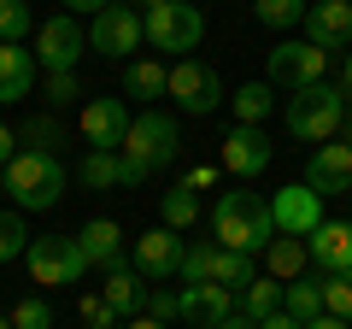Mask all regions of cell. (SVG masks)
Masks as SVG:
<instances>
[{"label": "cell", "mask_w": 352, "mask_h": 329, "mask_svg": "<svg viewBox=\"0 0 352 329\" xmlns=\"http://www.w3.org/2000/svg\"><path fill=\"white\" fill-rule=\"evenodd\" d=\"M212 241L229 247V253H252L258 259L270 241H276V224H270V200L258 189H229L223 200L212 206Z\"/></svg>", "instance_id": "obj_1"}, {"label": "cell", "mask_w": 352, "mask_h": 329, "mask_svg": "<svg viewBox=\"0 0 352 329\" xmlns=\"http://www.w3.org/2000/svg\"><path fill=\"white\" fill-rule=\"evenodd\" d=\"M0 182H6V194L18 200V212H53V206L65 200L71 171L59 164V153H30V147H18V159L0 171Z\"/></svg>", "instance_id": "obj_2"}, {"label": "cell", "mask_w": 352, "mask_h": 329, "mask_svg": "<svg viewBox=\"0 0 352 329\" xmlns=\"http://www.w3.org/2000/svg\"><path fill=\"white\" fill-rule=\"evenodd\" d=\"M176 147H182V136H176V118H170V112H141L135 124H129L124 147H118V159H124V182H147V177H159L164 164H176Z\"/></svg>", "instance_id": "obj_3"}, {"label": "cell", "mask_w": 352, "mask_h": 329, "mask_svg": "<svg viewBox=\"0 0 352 329\" xmlns=\"http://www.w3.org/2000/svg\"><path fill=\"white\" fill-rule=\"evenodd\" d=\"M340 118H346V89H329V83H317V89L288 94V136H294V141H311V147H323V141L340 136Z\"/></svg>", "instance_id": "obj_4"}, {"label": "cell", "mask_w": 352, "mask_h": 329, "mask_svg": "<svg viewBox=\"0 0 352 329\" xmlns=\"http://www.w3.org/2000/svg\"><path fill=\"white\" fill-rule=\"evenodd\" d=\"M141 30H147V47L170 53V59H188L206 36V18H200L194 0H164L153 12H141Z\"/></svg>", "instance_id": "obj_5"}, {"label": "cell", "mask_w": 352, "mask_h": 329, "mask_svg": "<svg viewBox=\"0 0 352 329\" xmlns=\"http://www.w3.org/2000/svg\"><path fill=\"white\" fill-rule=\"evenodd\" d=\"M24 265H30V282H41V288H71V282H82L88 259L76 247V235H30Z\"/></svg>", "instance_id": "obj_6"}, {"label": "cell", "mask_w": 352, "mask_h": 329, "mask_svg": "<svg viewBox=\"0 0 352 329\" xmlns=\"http://www.w3.org/2000/svg\"><path fill=\"white\" fill-rule=\"evenodd\" d=\"M176 100V112H188V118H212L217 106H223V76L212 71V65L200 59H176L170 65V89H164Z\"/></svg>", "instance_id": "obj_7"}, {"label": "cell", "mask_w": 352, "mask_h": 329, "mask_svg": "<svg viewBox=\"0 0 352 329\" xmlns=\"http://www.w3.org/2000/svg\"><path fill=\"white\" fill-rule=\"evenodd\" d=\"M147 41V30H141V12L135 6H124V0H112L106 12H94V24H88V47L100 53V59H135V47Z\"/></svg>", "instance_id": "obj_8"}, {"label": "cell", "mask_w": 352, "mask_h": 329, "mask_svg": "<svg viewBox=\"0 0 352 329\" xmlns=\"http://www.w3.org/2000/svg\"><path fill=\"white\" fill-rule=\"evenodd\" d=\"M323 71H329V53L323 47H311V41H282V47H270V76H264V83L300 94V89H317Z\"/></svg>", "instance_id": "obj_9"}, {"label": "cell", "mask_w": 352, "mask_h": 329, "mask_svg": "<svg viewBox=\"0 0 352 329\" xmlns=\"http://www.w3.org/2000/svg\"><path fill=\"white\" fill-rule=\"evenodd\" d=\"M182 247L188 241L176 235V229H141L135 241H129V265L141 270L147 282H176V270H182Z\"/></svg>", "instance_id": "obj_10"}, {"label": "cell", "mask_w": 352, "mask_h": 329, "mask_svg": "<svg viewBox=\"0 0 352 329\" xmlns=\"http://www.w3.org/2000/svg\"><path fill=\"white\" fill-rule=\"evenodd\" d=\"M82 47H88V36H82V24H76L71 12L47 18V24L36 30V65L41 71H76Z\"/></svg>", "instance_id": "obj_11"}, {"label": "cell", "mask_w": 352, "mask_h": 329, "mask_svg": "<svg viewBox=\"0 0 352 329\" xmlns=\"http://www.w3.org/2000/svg\"><path fill=\"white\" fill-rule=\"evenodd\" d=\"M270 224H276V235H311V229L323 224V194L305 189V182L276 189L270 194Z\"/></svg>", "instance_id": "obj_12"}, {"label": "cell", "mask_w": 352, "mask_h": 329, "mask_svg": "<svg viewBox=\"0 0 352 329\" xmlns=\"http://www.w3.org/2000/svg\"><path fill=\"white\" fill-rule=\"evenodd\" d=\"M129 100H118V94H100V100H88L82 106V141L88 147H100V153H118L129 136Z\"/></svg>", "instance_id": "obj_13"}, {"label": "cell", "mask_w": 352, "mask_h": 329, "mask_svg": "<svg viewBox=\"0 0 352 329\" xmlns=\"http://www.w3.org/2000/svg\"><path fill=\"white\" fill-rule=\"evenodd\" d=\"M223 171L241 177V182H252V177L270 171V136H264V124H235L223 136Z\"/></svg>", "instance_id": "obj_14"}, {"label": "cell", "mask_w": 352, "mask_h": 329, "mask_svg": "<svg viewBox=\"0 0 352 329\" xmlns=\"http://www.w3.org/2000/svg\"><path fill=\"white\" fill-rule=\"evenodd\" d=\"M300 182L317 189L323 200H329V194H352V147H346V141H323V147H311Z\"/></svg>", "instance_id": "obj_15"}, {"label": "cell", "mask_w": 352, "mask_h": 329, "mask_svg": "<svg viewBox=\"0 0 352 329\" xmlns=\"http://www.w3.org/2000/svg\"><path fill=\"white\" fill-rule=\"evenodd\" d=\"M305 41L323 47V53L352 47V0H317V6H305Z\"/></svg>", "instance_id": "obj_16"}, {"label": "cell", "mask_w": 352, "mask_h": 329, "mask_svg": "<svg viewBox=\"0 0 352 329\" xmlns=\"http://www.w3.org/2000/svg\"><path fill=\"white\" fill-rule=\"evenodd\" d=\"M76 247H82L88 270H118L129 265V247H124V229L112 224V217H88L82 229H76Z\"/></svg>", "instance_id": "obj_17"}, {"label": "cell", "mask_w": 352, "mask_h": 329, "mask_svg": "<svg viewBox=\"0 0 352 329\" xmlns=\"http://www.w3.org/2000/svg\"><path fill=\"white\" fill-rule=\"evenodd\" d=\"M305 247H311V259H317L323 277H352V224L323 217V224L305 235Z\"/></svg>", "instance_id": "obj_18"}, {"label": "cell", "mask_w": 352, "mask_h": 329, "mask_svg": "<svg viewBox=\"0 0 352 329\" xmlns=\"http://www.w3.org/2000/svg\"><path fill=\"white\" fill-rule=\"evenodd\" d=\"M241 300L223 288V282H188L182 288V323H223V317H235Z\"/></svg>", "instance_id": "obj_19"}, {"label": "cell", "mask_w": 352, "mask_h": 329, "mask_svg": "<svg viewBox=\"0 0 352 329\" xmlns=\"http://www.w3.org/2000/svg\"><path fill=\"white\" fill-rule=\"evenodd\" d=\"M36 53L24 47V41H0V106L24 100L30 89H36Z\"/></svg>", "instance_id": "obj_20"}, {"label": "cell", "mask_w": 352, "mask_h": 329, "mask_svg": "<svg viewBox=\"0 0 352 329\" xmlns=\"http://www.w3.org/2000/svg\"><path fill=\"white\" fill-rule=\"evenodd\" d=\"M106 306H112L118 317H141L147 312V294H153V282L141 277L135 265H118V270H106Z\"/></svg>", "instance_id": "obj_21"}, {"label": "cell", "mask_w": 352, "mask_h": 329, "mask_svg": "<svg viewBox=\"0 0 352 329\" xmlns=\"http://www.w3.org/2000/svg\"><path fill=\"white\" fill-rule=\"evenodd\" d=\"M164 89H170V65L164 59H153V53L124 59V94L129 100H164Z\"/></svg>", "instance_id": "obj_22"}, {"label": "cell", "mask_w": 352, "mask_h": 329, "mask_svg": "<svg viewBox=\"0 0 352 329\" xmlns=\"http://www.w3.org/2000/svg\"><path fill=\"white\" fill-rule=\"evenodd\" d=\"M258 259L270 265L276 282H294V277H305V265H311V247H305V235H276Z\"/></svg>", "instance_id": "obj_23"}, {"label": "cell", "mask_w": 352, "mask_h": 329, "mask_svg": "<svg viewBox=\"0 0 352 329\" xmlns=\"http://www.w3.org/2000/svg\"><path fill=\"white\" fill-rule=\"evenodd\" d=\"M282 312L300 317V323L323 317V282H317V277H294V282H282Z\"/></svg>", "instance_id": "obj_24"}, {"label": "cell", "mask_w": 352, "mask_h": 329, "mask_svg": "<svg viewBox=\"0 0 352 329\" xmlns=\"http://www.w3.org/2000/svg\"><path fill=\"white\" fill-rule=\"evenodd\" d=\"M235 300H241V312H247L252 323H264L270 312H282V282H276V277H252Z\"/></svg>", "instance_id": "obj_25"}, {"label": "cell", "mask_w": 352, "mask_h": 329, "mask_svg": "<svg viewBox=\"0 0 352 329\" xmlns=\"http://www.w3.org/2000/svg\"><path fill=\"white\" fill-rule=\"evenodd\" d=\"M76 177H82V189H118V182H124V159H118V153L88 147L82 164H76Z\"/></svg>", "instance_id": "obj_26"}, {"label": "cell", "mask_w": 352, "mask_h": 329, "mask_svg": "<svg viewBox=\"0 0 352 329\" xmlns=\"http://www.w3.org/2000/svg\"><path fill=\"white\" fill-rule=\"evenodd\" d=\"M18 141H24L30 153H59V147H65L71 136H65V124H59L53 112H36V118L24 124V129H18Z\"/></svg>", "instance_id": "obj_27"}, {"label": "cell", "mask_w": 352, "mask_h": 329, "mask_svg": "<svg viewBox=\"0 0 352 329\" xmlns=\"http://www.w3.org/2000/svg\"><path fill=\"white\" fill-rule=\"evenodd\" d=\"M159 212H164V229H176V235H182V229H188L194 217H200V194H194V189H182V182H176V189H164Z\"/></svg>", "instance_id": "obj_28"}, {"label": "cell", "mask_w": 352, "mask_h": 329, "mask_svg": "<svg viewBox=\"0 0 352 329\" xmlns=\"http://www.w3.org/2000/svg\"><path fill=\"white\" fill-rule=\"evenodd\" d=\"M212 270H217V241H188L176 282H182V288H188V282H212Z\"/></svg>", "instance_id": "obj_29"}, {"label": "cell", "mask_w": 352, "mask_h": 329, "mask_svg": "<svg viewBox=\"0 0 352 329\" xmlns=\"http://www.w3.org/2000/svg\"><path fill=\"white\" fill-rule=\"evenodd\" d=\"M229 106H235V124H264L270 118V83H241L229 94Z\"/></svg>", "instance_id": "obj_30"}, {"label": "cell", "mask_w": 352, "mask_h": 329, "mask_svg": "<svg viewBox=\"0 0 352 329\" xmlns=\"http://www.w3.org/2000/svg\"><path fill=\"white\" fill-rule=\"evenodd\" d=\"M305 6L311 0H252V18L264 30H294V24H305Z\"/></svg>", "instance_id": "obj_31"}, {"label": "cell", "mask_w": 352, "mask_h": 329, "mask_svg": "<svg viewBox=\"0 0 352 329\" xmlns=\"http://www.w3.org/2000/svg\"><path fill=\"white\" fill-rule=\"evenodd\" d=\"M252 277H258V270H252V253H229V247H217V270H212V282H223L229 294H241Z\"/></svg>", "instance_id": "obj_32"}, {"label": "cell", "mask_w": 352, "mask_h": 329, "mask_svg": "<svg viewBox=\"0 0 352 329\" xmlns=\"http://www.w3.org/2000/svg\"><path fill=\"white\" fill-rule=\"evenodd\" d=\"M30 30H36L30 0H0V41H30Z\"/></svg>", "instance_id": "obj_33"}, {"label": "cell", "mask_w": 352, "mask_h": 329, "mask_svg": "<svg viewBox=\"0 0 352 329\" xmlns=\"http://www.w3.org/2000/svg\"><path fill=\"white\" fill-rule=\"evenodd\" d=\"M24 247H30L24 212H0V265H6V259H24Z\"/></svg>", "instance_id": "obj_34"}, {"label": "cell", "mask_w": 352, "mask_h": 329, "mask_svg": "<svg viewBox=\"0 0 352 329\" xmlns=\"http://www.w3.org/2000/svg\"><path fill=\"white\" fill-rule=\"evenodd\" d=\"M41 100L59 112V106H76L82 100V89H76V71H47V83H41Z\"/></svg>", "instance_id": "obj_35"}, {"label": "cell", "mask_w": 352, "mask_h": 329, "mask_svg": "<svg viewBox=\"0 0 352 329\" xmlns=\"http://www.w3.org/2000/svg\"><path fill=\"white\" fill-rule=\"evenodd\" d=\"M12 329H53V306L36 300V294H24V300L12 306Z\"/></svg>", "instance_id": "obj_36"}, {"label": "cell", "mask_w": 352, "mask_h": 329, "mask_svg": "<svg viewBox=\"0 0 352 329\" xmlns=\"http://www.w3.org/2000/svg\"><path fill=\"white\" fill-rule=\"evenodd\" d=\"M323 312L352 323V277H323Z\"/></svg>", "instance_id": "obj_37"}, {"label": "cell", "mask_w": 352, "mask_h": 329, "mask_svg": "<svg viewBox=\"0 0 352 329\" xmlns=\"http://www.w3.org/2000/svg\"><path fill=\"white\" fill-rule=\"evenodd\" d=\"M147 317H159V323H182V288H153L147 294Z\"/></svg>", "instance_id": "obj_38"}, {"label": "cell", "mask_w": 352, "mask_h": 329, "mask_svg": "<svg viewBox=\"0 0 352 329\" xmlns=\"http://www.w3.org/2000/svg\"><path fill=\"white\" fill-rule=\"evenodd\" d=\"M82 323H94V329H118V312L106 306V294H82Z\"/></svg>", "instance_id": "obj_39"}, {"label": "cell", "mask_w": 352, "mask_h": 329, "mask_svg": "<svg viewBox=\"0 0 352 329\" xmlns=\"http://www.w3.org/2000/svg\"><path fill=\"white\" fill-rule=\"evenodd\" d=\"M12 159H18V129H12V124H0V171H6Z\"/></svg>", "instance_id": "obj_40"}, {"label": "cell", "mask_w": 352, "mask_h": 329, "mask_svg": "<svg viewBox=\"0 0 352 329\" xmlns=\"http://www.w3.org/2000/svg\"><path fill=\"white\" fill-rule=\"evenodd\" d=\"M212 182H217V171H212V164H194L188 177H182V189H194V194H200V189H212Z\"/></svg>", "instance_id": "obj_41"}, {"label": "cell", "mask_w": 352, "mask_h": 329, "mask_svg": "<svg viewBox=\"0 0 352 329\" xmlns=\"http://www.w3.org/2000/svg\"><path fill=\"white\" fill-rule=\"evenodd\" d=\"M258 329H305V323H300V317H288V312H270Z\"/></svg>", "instance_id": "obj_42"}, {"label": "cell", "mask_w": 352, "mask_h": 329, "mask_svg": "<svg viewBox=\"0 0 352 329\" xmlns=\"http://www.w3.org/2000/svg\"><path fill=\"white\" fill-rule=\"evenodd\" d=\"M65 6H71V12H88V18H94V12H106L112 0H65Z\"/></svg>", "instance_id": "obj_43"}, {"label": "cell", "mask_w": 352, "mask_h": 329, "mask_svg": "<svg viewBox=\"0 0 352 329\" xmlns=\"http://www.w3.org/2000/svg\"><path fill=\"white\" fill-rule=\"evenodd\" d=\"M305 329H352V323H346V317H329V312H323V317H311Z\"/></svg>", "instance_id": "obj_44"}, {"label": "cell", "mask_w": 352, "mask_h": 329, "mask_svg": "<svg viewBox=\"0 0 352 329\" xmlns=\"http://www.w3.org/2000/svg\"><path fill=\"white\" fill-rule=\"evenodd\" d=\"M217 329H258V323H252L247 312H235V317H223V323H217Z\"/></svg>", "instance_id": "obj_45"}, {"label": "cell", "mask_w": 352, "mask_h": 329, "mask_svg": "<svg viewBox=\"0 0 352 329\" xmlns=\"http://www.w3.org/2000/svg\"><path fill=\"white\" fill-rule=\"evenodd\" d=\"M129 329H170V323H159V317H147V312H141V317H129Z\"/></svg>", "instance_id": "obj_46"}, {"label": "cell", "mask_w": 352, "mask_h": 329, "mask_svg": "<svg viewBox=\"0 0 352 329\" xmlns=\"http://www.w3.org/2000/svg\"><path fill=\"white\" fill-rule=\"evenodd\" d=\"M340 89L352 94V47H346V65H340Z\"/></svg>", "instance_id": "obj_47"}, {"label": "cell", "mask_w": 352, "mask_h": 329, "mask_svg": "<svg viewBox=\"0 0 352 329\" xmlns=\"http://www.w3.org/2000/svg\"><path fill=\"white\" fill-rule=\"evenodd\" d=\"M129 6H135V12H153V6H164V0H129Z\"/></svg>", "instance_id": "obj_48"}, {"label": "cell", "mask_w": 352, "mask_h": 329, "mask_svg": "<svg viewBox=\"0 0 352 329\" xmlns=\"http://www.w3.org/2000/svg\"><path fill=\"white\" fill-rule=\"evenodd\" d=\"M340 136H346V147H352V112H346V118H340Z\"/></svg>", "instance_id": "obj_49"}, {"label": "cell", "mask_w": 352, "mask_h": 329, "mask_svg": "<svg viewBox=\"0 0 352 329\" xmlns=\"http://www.w3.org/2000/svg\"><path fill=\"white\" fill-rule=\"evenodd\" d=\"M188 329H217V323H188Z\"/></svg>", "instance_id": "obj_50"}, {"label": "cell", "mask_w": 352, "mask_h": 329, "mask_svg": "<svg viewBox=\"0 0 352 329\" xmlns=\"http://www.w3.org/2000/svg\"><path fill=\"white\" fill-rule=\"evenodd\" d=\"M0 329H12V317H0Z\"/></svg>", "instance_id": "obj_51"}, {"label": "cell", "mask_w": 352, "mask_h": 329, "mask_svg": "<svg viewBox=\"0 0 352 329\" xmlns=\"http://www.w3.org/2000/svg\"><path fill=\"white\" fill-rule=\"evenodd\" d=\"M0 194H6V182H0Z\"/></svg>", "instance_id": "obj_52"}, {"label": "cell", "mask_w": 352, "mask_h": 329, "mask_svg": "<svg viewBox=\"0 0 352 329\" xmlns=\"http://www.w3.org/2000/svg\"><path fill=\"white\" fill-rule=\"evenodd\" d=\"M82 329H94V323H82Z\"/></svg>", "instance_id": "obj_53"}]
</instances>
